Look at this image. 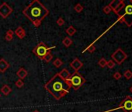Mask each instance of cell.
Listing matches in <instances>:
<instances>
[{"label": "cell", "mask_w": 132, "mask_h": 112, "mask_svg": "<svg viewBox=\"0 0 132 112\" xmlns=\"http://www.w3.org/2000/svg\"><path fill=\"white\" fill-rule=\"evenodd\" d=\"M23 13L36 27H38L41 21L48 15L49 11L40 1L34 0L25 8Z\"/></svg>", "instance_id": "obj_1"}, {"label": "cell", "mask_w": 132, "mask_h": 112, "mask_svg": "<svg viewBox=\"0 0 132 112\" xmlns=\"http://www.w3.org/2000/svg\"><path fill=\"white\" fill-rule=\"evenodd\" d=\"M44 88L56 100H58L69 93L71 86L68 81L63 79L59 74L57 73L44 85Z\"/></svg>", "instance_id": "obj_2"}, {"label": "cell", "mask_w": 132, "mask_h": 112, "mask_svg": "<svg viewBox=\"0 0 132 112\" xmlns=\"http://www.w3.org/2000/svg\"><path fill=\"white\" fill-rule=\"evenodd\" d=\"M67 81H68L70 86L72 87L75 90L78 89L86 83V79H84V77L78 72H74V73L70 75L69 79Z\"/></svg>", "instance_id": "obj_3"}, {"label": "cell", "mask_w": 132, "mask_h": 112, "mask_svg": "<svg viewBox=\"0 0 132 112\" xmlns=\"http://www.w3.org/2000/svg\"><path fill=\"white\" fill-rule=\"evenodd\" d=\"M54 48H55V46L49 47H47L44 43H43V42H41L40 44H38L37 45L33 48V52L34 53V54L37 56L40 59L43 60L44 58L45 57L48 53H50V51Z\"/></svg>", "instance_id": "obj_4"}, {"label": "cell", "mask_w": 132, "mask_h": 112, "mask_svg": "<svg viewBox=\"0 0 132 112\" xmlns=\"http://www.w3.org/2000/svg\"><path fill=\"white\" fill-rule=\"evenodd\" d=\"M111 57L115 63L118 64V65H121L123 61L127 58V55L121 48H117L111 55Z\"/></svg>", "instance_id": "obj_5"}, {"label": "cell", "mask_w": 132, "mask_h": 112, "mask_svg": "<svg viewBox=\"0 0 132 112\" xmlns=\"http://www.w3.org/2000/svg\"><path fill=\"white\" fill-rule=\"evenodd\" d=\"M12 12H13V9L6 2H3V3L0 5V16L3 19H6Z\"/></svg>", "instance_id": "obj_6"}, {"label": "cell", "mask_w": 132, "mask_h": 112, "mask_svg": "<svg viewBox=\"0 0 132 112\" xmlns=\"http://www.w3.org/2000/svg\"><path fill=\"white\" fill-rule=\"evenodd\" d=\"M122 108L125 112H131L132 111V98L131 97H126V98L120 103L119 109Z\"/></svg>", "instance_id": "obj_7"}, {"label": "cell", "mask_w": 132, "mask_h": 112, "mask_svg": "<svg viewBox=\"0 0 132 112\" xmlns=\"http://www.w3.org/2000/svg\"><path fill=\"white\" fill-rule=\"evenodd\" d=\"M70 65H71L72 68L75 70V72H78V70L83 66V63L78 59V58H75V59L71 62Z\"/></svg>", "instance_id": "obj_8"}, {"label": "cell", "mask_w": 132, "mask_h": 112, "mask_svg": "<svg viewBox=\"0 0 132 112\" xmlns=\"http://www.w3.org/2000/svg\"><path fill=\"white\" fill-rule=\"evenodd\" d=\"M28 74V72L26 69H24L23 68H20L19 69L17 72H16V75L19 77V79H23L27 77V75Z\"/></svg>", "instance_id": "obj_9"}, {"label": "cell", "mask_w": 132, "mask_h": 112, "mask_svg": "<svg viewBox=\"0 0 132 112\" xmlns=\"http://www.w3.org/2000/svg\"><path fill=\"white\" fill-rule=\"evenodd\" d=\"M9 67V64L4 58H1V60H0V72H4Z\"/></svg>", "instance_id": "obj_10"}, {"label": "cell", "mask_w": 132, "mask_h": 112, "mask_svg": "<svg viewBox=\"0 0 132 112\" xmlns=\"http://www.w3.org/2000/svg\"><path fill=\"white\" fill-rule=\"evenodd\" d=\"M15 33L18 36V37L19 39H23L25 37V36H26V32H25V30H23V28L22 27H19L17 29L15 30Z\"/></svg>", "instance_id": "obj_11"}, {"label": "cell", "mask_w": 132, "mask_h": 112, "mask_svg": "<svg viewBox=\"0 0 132 112\" xmlns=\"http://www.w3.org/2000/svg\"><path fill=\"white\" fill-rule=\"evenodd\" d=\"M58 74H59V75L63 79H65V80H68L69 79L70 75H71L70 72H68V70L67 69H63Z\"/></svg>", "instance_id": "obj_12"}, {"label": "cell", "mask_w": 132, "mask_h": 112, "mask_svg": "<svg viewBox=\"0 0 132 112\" xmlns=\"http://www.w3.org/2000/svg\"><path fill=\"white\" fill-rule=\"evenodd\" d=\"M124 7H125L124 2H123V0H120L119 2H118V4H117V5L116 9L114 10V12L116 13L117 15H119L120 11L121 10V9H123V8H124Z\"/></svg>", "instance_id": "obj_13"}, {"label": "cell", "mask_w": 132, "mask_h": 112, "mask_svg": "<svg viewBox=\"0 0 132 112\" xmlns=\"http://www.w3.org/2000/svg\"><path fill=\"white\" fill-rule=\"evenodd\" d=\"M11 91H12V89H11V88L8 85H4L1 89V92L4 95H5V96H7L8 94H9L11 93Z\"/></svg>", "instance_id": "obj_14"}, {"label": "cell", "mask_w": 132, "mask_h": 112, "mask_svg": "<svg viewBox=\"0 0 132 112\" xmlns=\"http://www.w3.org/2000/svg\"><path fill=\"white\" fill-rule=\"evenodd\" d=\"M62 44H64V46H65L66 47H68L72 45V39L70 38L69 37H64L63 39V41H62Z\"/></svg>", "instance_id": "obj_15"}, {"label": "cell", "mask_w": 132, "mask_h": 112, "mask_svg": "<svg viewBox=\"0 0 132 112\" xmlns=\"http://www.w3.org/2000/svg\"><path fill=\"white\" fill-rule=\"evenodd\" d=\"M65 32H66V33H67L68 35L72 36V35L75 34V32H76V30H75V28L73 27L72 26H70L69 27H68V28H67V29L65 30Z\"/></svg>", "instance_id": "obj_16"}, {"label": "cell", "mask_w": 132, "mask_h": 112, "mask_svg": "<svg viewBox=\"0 0 132 112\" xmlns=\"http://www.w3.org/2000/svg\"><path fill=\"white\" fill-rule=\"evenodd\" d=\"M123 75L127 79H131V78H132V72L131 71V70L127 69V70H126L124 72H123Z\"/></svg>", "instance_id": "obj_17"}, {"label": "cell", "mask_w": 132, "mask_h": 112, "mask_svg": "<svg viewBox=\"0 0 132 112\" xmlns=\"http://www.w3.org/2000/svg\"><path fill=\"white\" fill-rule=\"evenodd\" d=\"M106 63H107V61H106L104 58H100V61H99V62H98L99 65L100 67H102V68H104L105 66H106Z\"/></svg>", "instance_id": "obj_18"}, {"label": "cell", "mask_w": 132, "mask_h": 112, "mask_svg": "<svg viewBox=\"0 0 132 112\" xmlns=\"http://www.w3.org/2000/svg\"><path fill=\"white\" fill-rule=\"evenodd\" d=\"M74 9L76 13H81L83 10V6L80 3H78L75 5V6L74 7Z\"/></svg>", "instance_id": "obj_19"}, {"label": "cell", "mask_w": 132, "mask_h": 112, "mask_svg": "<svg viewBox=\"0 0 132 112\" xmlns=\"http://www.w3.org/2000/svg\"><path fill=\"white\" fill-rule=\"evenodd\" d=\"M53 64H54V65L55 67L59 68V67L63 64V62H62V61L60 59V58H56V59L54 61V62H53Z\"/></svg>", "instance_id": "obj_20"}, {"label": "cell", "mask_w": 132, "mask_h": 112, "mask_svg": "<svg viewBox=\"0 0 132 112\" xmlns=\"http://www.w3.org/2000/svg\"><path fill=\"white\" fill-rule=\"evenodd\" d=\"M118 2H119V1H117V0H114V1H112L110 3H109V6L111 8L112 10L114 11L115 9H116V7H117V4H118Z\"/></svg>", "instance_id": "obj_21"}, {"label": "cell", "mask_w": 132, "mask_h": 112, "mask_svg": "<svg viewBox=\"0 0 132 112\" xmlns=\"http://www.w3.org/2000/svg\"><path fill=\"white\" fill-rule=\"evenodd\" d=\"M52 58H53V56H52V55L50 54V53H48V54H47L45 57L44 58V61H45V62H47V63H48V62H50V61L52 60Z\"/></svg>", "instance_id": "obj_22"}, {"label": "cell", "mask_w": 132, "mask_h": 112, "mask_svg": "<svg viewBox=\"0 0 132 112\" xmlns=\"http://www.w3.org/2000/svg\"><path fill=\"white\" fill-rule=\"evenodd\" d=\"M95 50H96V47H95L93 44H91V45H89L86 50H84L83 52H85L86 51H88L89 53H92L95 51Z\"/></svg>", "instance_id": "obj_23"}, {"label": "cell", "mask_w": 132, "mask_h": 112, "mask_svg": "<svg viewBox=\"0 0 132 112\" xmlns=\"http://www.w3.org/2000/svg\"><path fill=\"white\" fill-rule=\"evenodd\" d=\"M16 86H17L18 88H22L23 86H24V83H23V81L22 80V79H18L17 81L16 82Z\"/></svg>", "instance_id": "obj_24"}, {"label": "cell", "mask_w": 132, "mask_h": 112, "mask_svg": "<svg viewBox=\"0 0 132 112\" xmlns=\"http://www.w3.org/2000/svg\"><path fill=\"white\" fill-rule=\"evenodd\" d=\"M103 13H104L105 14H109L112 11V9H111V8L109 7V5H106V6L103 7Z\"/></svg>", "instance_id": "obj_25"}, {"label": "cell", "mask_w": 132, "mask_h": 112, "mask_svg": "<svg viewBox=\"0 0 132 112\" xmlns=\"http://www.w3.org/2000/svg\"><path fill=\"white\" fill-rule=\"evenodd\" d=\"M115 65V62L113 60H109L107 61V63H106V66L108 67L109 69H113Z\"/></svg>", "instance_id": "obj_26"}, {"label": "cell", "mask_w": 132, "mask_h": 112, "mask_svg": "<svg viewBox=\"0 0 132 112\" xmlns=\"http://www.w3.org/2000/svg\"><path fill=\"white\" fill-rule=\"evenodd\" d=\"M56 23H57V24L58 25V26H62V25H64V19L62 17H59L58 19H57V21H56Z\"/></svg>", "instance_id": "obj_27"}, {"label": "cell", "mask_w": 132, "mask_h": 112, "mask_svg": "<svg viewBox=\"0 0 132 112\" xmlns=\"http://www.w3.org/2000/svg\"><path fill=\"white\" fill-rule=\"evenodd\" d=\"M121 76H122V75L120 74L119 72H115V73L114 74V78L115 79H117V80L120 79V78H121Z\"/></svg>", "instance_id": "obj_28"}, {"label": "cell", "mask_w": 132, "mask_h": 112, "mask_svg": "<svg viewBox=\"0 0 132 112\" xmlns=\"http://www.w3.org/2000/svg\"><path fill=\"white\" fill-rule=\"evenodd\" d=\"M13 38V36H10V35H5V40H6L7 41H12Z\"/></svg>", "instance_id": "obj_29"}, {"label": "cell", "mask_w": 132, "mask_h": 112, "mask_svg": "<svg viewBox=\"0 0 132 112\" xmlns=\"http://www.w3.org/2000/svg\"><path fill=\"white\" fill-rule=\"evenodd\" d=\"M6 34H7V35H10V36H13L14 32L12 30H8V31L6 32Z\"/></svg>", "instance_id": "obj_30"}, {"label": "cell", "mask_w": 132, "mask_h": 112, "mask_svg": "<svg viewBox=\"0 0 132 112\" xmlns=\"http://www.w3.org/2000/svg\"><path fill=\"white\" fill-rule=\"evenodd\" d=\"M130 92H131V93H132V86H131V87L130 88Z\"/></svg>", "instance_id": "obj_31"}, {"label": "cell", "mask_w": 132, "mask_h": 112, "mask_svg": "<svg viewBox=\"0 0 132 112\" xmlns=\"http://www.w3.org/2000/svg\"><path fill=\"white\" fill-rule=\"evenodd\" d=\"M130 2H131V5H132V0H131V1H130Z\"/></svg>", "instance_id": "obj_32"}, {"label": "cell", "mask_w": 132, "mask_h": 112, "mask_svg": "<svg viewBox=\"0 0 132 112\" xmlns=\"http://www.w3.org/2000/svg\"><path fill=\"white\" fill-rule=\"evenodd\" d=\"M33 112H40V111H34Z\"/></svg>", "instance_id": "obj_33"}, {"label": "cell", "mask_w": 132, "mask_h": 112, "mask_svg": "<svg viewBox=\"0 0 132 112\" xmlns=\"http://www.w3.org/2000/svg\"><path fill=\"white\" fill-rule=\"evenodd\" d=\"M0 97H1V93H0Z\"/></svg>", "instance_id": "obj_34"}]
</instances>
